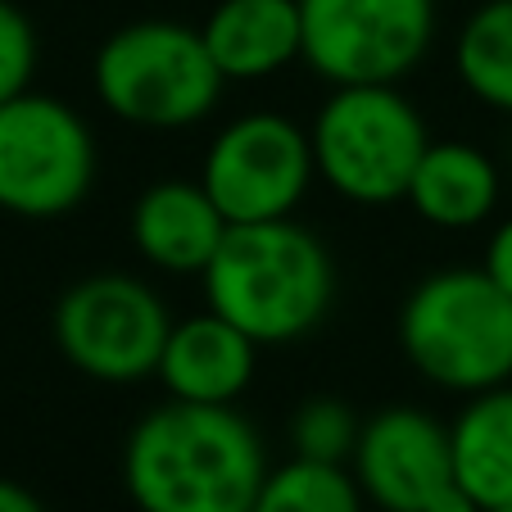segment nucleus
I'll list each match as a JSON object with an SVG mask.
<instances>
[{
  "instance_id": "obj_2",
  "label": "nucleus",
  "mask_w": 512,
  "mask_h": 512,
  "mask_svg": "<svg viewBox=\"0 0 512 512\" xmlns=\"http://www.w3.org/2000/svg\"><path fill=\"white\" fill-rule=\"evenodd\" d=\"M204 309L223 313L259 349L295 345L327 322L336 300L331 250L295 218L232 227L200 277Z\"/></svg>"
},
{
  "instance_id": "obj_14",
  "label": "nucleus",
  "mask_w": 512,
  "mask_h": 512,
  "mask_svg": "<svg viewBox=\"0 0 512 512\" xmlns=\"http://www.w3.org/2000/svg\"><path fill=\"white\" fill-rule=\"evenodd\" d=\"M503 200V168L472 141H431L404 204L435 232H472Z\"/></svg>"
},
{
  "instance_id": "obj_1",
  "label": "nucleus",
  "mask_w": 512,
  "mask_h": 512,
  "mask_svg": "<svg viewBox=\"0 0 512 512\" xmlns=\"http://www.w3.org/2000/svg\"><path fill=\"white\" fill-rule=\"evenodd\" d=\"M263 435L236 404H168L123 440V490L136 512H254L268 481Z\"/></svg>"
},
{
  "instance_id": "obj_19",
  "label": "nucleus",
  "mask_w": 512,
  "mask_h": 512,
  "mask_svg": "<svg viewBox=\"0 0 512 512\" xmlns=\"http://www.w3.org/2000/svg\"><path fill=\"white\" fill-rule=\"evenodd\" d=\"M37 64H41V41L32 19L14 0H0V105L32 91Z\"/></svg>"
},
{
  "instance_id": "obj_22",
  "label": "nucleus",
  "mask_w": 512,
  "mask_h": 512,
  "mask_svg": "<svg viewBox=\"0 0 512 512\" xmlns=\"http://www.w3.org/2000/svg\"><path fill=\"white\" fill-rule=\"evenodd\" d=\"M481 512H512V503H499V508H481Z\"/></svg>"
},
{
  "instance_id": "obj_5",
  "label": "nucleus",
  "mask_w": 512,
  "mask_h": 512,
  "mask_svg": "<svg viewBox=\"0 0 512 512\" xmlns=\"http://www.w3.org/2000/svg\"><path fill=\"white\" fill-rule=\"evenodd\" d=\"M313 164L331 195L358 209H386L408 195L431 127L395 82L331 87L309 123Z\"/></svg>"
},
{
  "instance_id": "obj_4",
  "label": "nucleus",
  "mask_w": 512,
  "mask_h": 512,
  "mask_svg": "<svg viewBox=\"0 0 512 512\" xmlns=\"http://www.w3.org/2000/svg\"><path fill=\"white\" fill-rule=\"evenodd\" d=\"M91 87L105 114L145 132H186L218 114L227 78L204 32L177 19H136L96 46Z\"/></svg>"
},
{
  "instance_id": "obj_13",
  "label": "nucleus",
  "mask_w": 512,
  "mask_h": 512,
  "mask_svg": "<svg viewBox=\"0 0 512 512\" xmlns=\"http://www.w3.org/2000/svg\"><path fill=\"white\" fill-rule=\"evenodd\" d=\"M200 32L227 82H268L304 59L300 0H218Z\"/></svg>"
},
{
  "instance_id": "obj_7",
  "label": "nucleus",
  "mask_w": 512,
  "mask_h": 512,
  "mask_svg": "<svg viewBox=\"0 0 512 512\" xmlns=\"http://www.w3.org/2000/svg\"><path fill=\"white\" fill-rule=\"evenodd\" d=\"M96 132L59 96L23 91L0 105V213L64 218L96 186Z\"/></svg>"
},
{
  "instance_id": "obj_8",
  "label": "nucleus",
  "mask_w": 512,
  "mask_h": 512,
  "mask_svg": "<svg viewBox=\"0 0 512 512\" xmlns=\"http://www.w3.org/2000/svg\"><path fill=\"white\" fill-rule=\"evenodd\" d=\"M200 182L232 227L295 218L318 182L309 127L277 109H250L227 118L204 145Z\"/></svg>"
},
{
  "instance_id": "obj_11",
  "label": "nucleus",
  "mask_w": 512,
  "mask_h": 512,
  "mask_svg": "<svg viewBox=\"0 0 512 512\" xmlns=\"http://www.w3.org/2000/svg\"><path fill=\"white\" fill-rule=\"evenodd\" d=\"M232 223L213 204L200 177H159L127 213L132 250L168 277H204Z\"/></svg>"
},
{
  "instance_id": "obj_6",
  "label": "nucleus",
  "mask_w": 512,
  "mask_h": 512,
  "mask_svg": "<svg viewBox=\"0 0 512 512\" xmlns=\"http://www.w3.org/2000/svg\"><path fill=\"white\" fill-rule=\"evenodd\" d=\"M173 322L150 281L132 272H91L55 300L50 336L73 372L100 386H136L159 372Z\"/></svg>"
},
{
  "instance_id": "obj_9",
  "label": "nucleus",
  "mask_w": 512,
  "mask_h": 512,
  "mask_svg": "<svg viewBox=\"0 0 512 512\" xmlns=\"http://www.w3.org/2000/svg\"><path fill=\"white\" fill-rule=\"evenodd\" d=\"M304 59L327 87L404 82L435 46V0H300Z\"/></svg>"
},
{
  "instance_id": "obj_15",
  "label": "nucleus",
  "mask_w": 512,
  "mask_h": 512,
  "mask_svg": "<svg viewBox=\"0 0 512 512\" xmlns=\"http://www.w3.org/2000/svg\"><path fill=\"white\" fill-rule=\"evenodd\" d=\"M454 476L476 508L512 503V381L481 390L449 422Z\"/></svg>"
},
{
  "instance_id": "obj_3",
  "label": "nucleus",
  "mask_w": 512,
  "mask_h": 512,
  "mask_svg": "<svg viewBox=\"0 0 512 512\" xmlns=\"http://www.w3.org/2000/svg\"><path fill=\"white\" fill-rule=\"evenodd\" d=\"M399 349L435 390L481 395L512 381V295L485 268H440L399 304Z\"/></svg>"
},
{
  "instance_id": "obj_21",
  "label": "nucleus",
  "mask_w": 512,
  "mask_h": 512,
  "mask_svg": "<svg viewBox=\"0 0 512 512\" xmlns=\"http://www.w3.org/2000/svg\"><path fill=\"white\" fill-rule=\"evenodd\" d=\"M0 512H46V503H41L28 485L0 476Z\"/></svg>"
},
{
  "instance_id": "obj_20",
  "label": "nucleus",
  "mask_w": 512,
  "mask_h": 512,
  "mask_svg": "<svg viewBox=\"0 0 512 512\" xmlns=\"http://www.w3.org/2000/svg\"><path fill=\"white\" fill-rule=\"evenodd\" d=\"M481 268L490 272L494 286L508 290V295H512V218L494 223L490 241H485V259H481Z\"/></svg>"
},
{
  "instance_id": "obj_18",
  "label": "nucleus",
  "mask_w": 512,
  "mask_h": 512,
  "mask_svg": "<svg viewBox=\"0 0 512 512\" xmlns=\"http://www.w3.org/2000/svg\"><path fill=\"white\" fill-rule=\"evenodd\" d=\"M358 431H363V417L340 395H309L295 408V417H290L295 458H309V463H345L349 467Z\"/></svg>"
},
{
  "instance_id": "obj_17",
  "label": "nucleus",
  "mask_w": 512,
  "mask_h": 512,
  "mask_svg": "<svg viewBox=\"0 0 512 512\" xmlns=\"http://www.w3.org/2000/svg\"><path fill=\"white\" fill-rule=\"evenodd\" d=\"M368 499L358 490L354 472L345 463H309L290 458L272 467L263 481L254 512H363Z\"/></svg>"
},
{
  "instance_id": "obj_16",
  "label": "nucleus",
  "mask_w": 512,
  "mask_h": 512,
  "mask_svg": "<svg viewBox=\"0 0 512 512\" xmlns=\"http://www.w3.org/2000/svg\"><path fill=\"white\" fill-rule=\"evenodd\" d=\"M454 78L485 109L512 118V0H481L454 37Z\"/></svg>"
},
{
  "instance_id": "obj_10",
  "label": "nucleus",
  "mask_w": 512,
  "mask_h": 512,
  "mask_svg": "<svg viewBox=\"0 0 512 512\" xmlns=\"http://www.w3.org/2000/svg\"><path fill=\"white\" fill-rule=\"evenodd\" d=\"M349 472L377 512H426L458 485L449 426L413 404L381 408L358 431Z\"/></svg>"
},
{
  "instance_id": "obj_12",
  "label": "nucleus",
  "mask_w": 512,
  "mask_h": 512,
  "mask_svg": "<svg viewBox=\"0 0 512 512\" xmlns=\"http://www.w3.org/2000/svg\"><path fill=\"white\" fill-rule=\"evenodd\" d=\"M254 372H259V345L223 313L204 309L173 322L155 381L168 390V399L182 404H236L254 386Z\"/></svg>"
}]
</instances>
